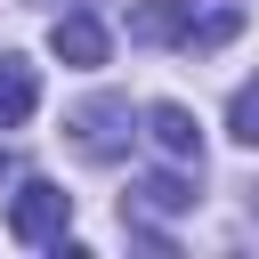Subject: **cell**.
<instances>
[{
    "label": "cell",
    "instance_id": "obj_1",
    "mask_svg": "<svg viewBox=\"0 0 259 259\" xmlns=\"http://www.w3.org/2000/svg\"><path fill=\"white\" fill-rule=\"evenodd\" d=\"M235 32H243L235 0H146L130 16V40H146V49H219Z\"/></svg>",
    "mask_w": 259,
    "mask_h": 259
},
{
    "label": "cell",
    "instance_id": "obj_2",
    "mask_svg": "<svg viewBox=\"0 0 259 259\" xmlns=\"http://www.w3.org/2000/svg\"><path fill=\"white\" fill-rule=\"evenodd\" d=\"M65 227H73V194L65 186H49V178H24L16 194H8V235L16 243H65Z\"/></svg>",
    "mask_w": 259,
    "mask_h": 259
},
{
    "label": "cell",
    "instance_id": "obj_3",
    "mask_svg": "<svg viewBox=\"0 0 259 259\" xmlns=\"http://www.w3.org/2000/svg\"><path fill=\"white\" fill-rule=\"evenodd\" d=\"M65 130H73V146H81L89 162H113V154L130 146V97H89Z\"/></svg>",
    "mask_w": 259,
    "mask_h": 259
},
{
    "label": "cell",
    "instance_id": "obj_4",
    "mask_svg": "<svg viewBox=\"0 0 259 259\" xmlns=\"http://www.w3.org/2000/svg\"><path fill=\"white\" fill-rule=\"evenodd\" d=\"M49 49H57L73 73H89V65H105V24H97V16H57V24H49Z\"/></svg>",
    "mask_w": 259,
    "mask_h": 259
},
{
    "label": "cell",
    "instance_id": "obj_5",
    "mask_svg": "<svg viewBox=\"0 0 259 259\" xmlns=\"http://www.w3.org/2000/svg\"><path fill=\"white\" fill-rule=\"evenodd\" d=\"M146 138L170 154V162H202V130L186 105H146Z\"/></svg>",
    "mask_w": 259,
    "mask_h": 259
},
{
    "label": "cell",
    "instance_id": "obj_6",
    "mask_svg": "<svg viewBox=\"0 0 259 259\" xmlns=\"http://www.w3.org/2000/svg\"><path fill=\"white\" fill-rule=\"evenodd\" d=\"M32 105H40V73H32L24 57H0V130L32 121Z\"/></svg>",
    "mask_w": 259,
    "mask_h": 259
},
{
    "label": "cell",
    "instance_id": "obj_7",
    "mask_svg": "<svg viewBox=\"0 0 259 259\" xmlns=\"http://www.w3.org/2000/svg\"><path fill=\"white\" fill-rule=\"evenodd\" d=\"M227 130H235L243 146H259V81H243V89L227 97Z\"/></svg>",
    "mask_w": 259,
    "mask_h": 259
},
{
    "label": "cell",
    "instance_id": "obj_8",
    "mask_svg": "<svg viewBox=\"0 0 259 259\" xmlns=\"http://www.w3.org/2000/svg\"><path fill=\"white\" fill-rule=\"evenodd\" d=\"M138 202H146V210H186L194 186H186V178H138Z\"/></svg>",
    "mask_w": 259,
    "mask_h": 259
}]
</instances>
